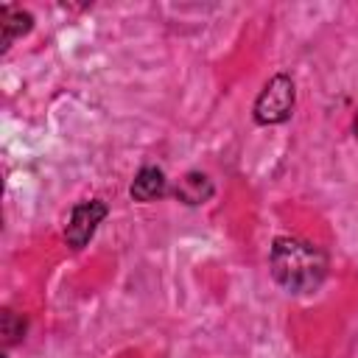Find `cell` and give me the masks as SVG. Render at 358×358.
<instances>
[{"mask_svg": "<svg viewBox=\"0 0 358 358\" xmlns=\"http://www.w3.org/2000/svg\"><path fill=\"white\" fill-rule=\"evenodd\" d=\"M25 324L22 327H14V313L11 310H3V336H6V344H14L20 336H22Z\"/></svg>", "mask_w": 358, "mask_h": 358, "instance_id": "cell-7", "label": "cell"}, {"mask_svg": "<svg viewBox=\"0 0 358 358\" xmlns=\"http://www.w3.org/2000/svg\"><path fill=\"white\" fill-rule=\"evenodd\" d=\"M271 274L291 294H310L327 274V257L319 246L299 238H277L271 246Z\"/></svg>", "mask_w": 358, "mask_h": 358, "instance_id": "cell-1", "label": "cell"}, {"mask_svg": "<svg viewBox=\"0 0 358 358\" xmlns=\"http://www.w3.org/2000/svg\"><path fill=\"white\" fill-rule=\"evenodd\" d=\"M103 215H106V204L98 201V199H95V201H81V204H76L73 213H70L67 229H64L67 243H70L73 249L87 246V241L92 238V232H95V227L103 221Z\"/></svg>", "mask_w": 358, "mask_h": 358, "instance_id": "cell-3", "label": "cell"}, {"mask_svg": "<svg viewBox=\"0 0 358 358\" xmlns=\"http://www.w3.org/2000/svg\"><path fill=\"white\" fill-rule=\"evenodd\" d=\"M0 28H3V48H8L17 36L31 31V14L14 6H3L0 8Z\"/></svg>", "mask_w": 358, "mask_h": 358, "instance_id": "cell-6", "label": "cell"}, {"mask_svg": "<svg viewBox=\"0 0 358 358\" xmlns=\"http://www.w3.org/2000/svg\"><path fill=\"white\" fill-rule=\"evenodd\" d=\"M291 109H294V81L285 73H280L257 95V101H255V120L263 123V126H274V123L288 120Z\"/></svg>", "mask_w": 358, "mask_h": 358, "instance_id": "cell-2", "label": "cell"}, {"mask_svg": "<svg viewBox=\"0 0 358 358\" xmlns=\"http://www.w3.org/2000/svg\"><path fill=\"white\" fill-rule=\"evenodd\" d=\"M355 137H358V115H355Z\"/></svg>", "mask_w": 358, "mask_h": 358, "instance_id": "cell-8", "label": "cell"}, {"mask_svg": "<svg viewBox=\"0 0 358 358\" xmlns=\"http://www.w3.org/2000/svg\"><path fill=\"white\" fill-rule=\"evenodd\" d=\"M173 196L182 201V204H204L210 196H213V182L204 176V173H199V171H190V173H185L179 182H176V187H173Z\"/></svg>", "mask_w": 358, "mask_h": 358, "instance_id": "cell-4", "label": "cell"}, {"mask_svg": "<svg viewBox=\"0 0 358 358\" xmlns=\"http://www.w3.org/2000/svg\"><path fill=\"white\" fill-rule=\"evenodd\" d=\"M168 182H165V173L157 168V165H145L137 171L134 182H131V196L137 201H154L165 193Z\"/></svg>", "mask_w": 358, "mask_h": 358, "instance_id": "cell-5", "label": "cell"}]
</instances>
